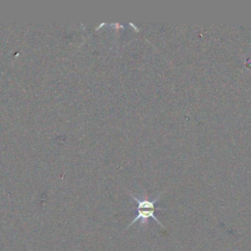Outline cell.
<instances>
[{"instance_id":"obj_1","label":"cell","mask_w":251,"mask_h":251,"mask_svg":"<svg viewBox=\"0 0 251 251\" xmlns=\"http://www.w3.org/2000/svg\"><path fill=\"white\" fill-rule=\"evenodd\" d=\"M129 195L132 197V199L135 201L136 203V207L133 209L136 211V215L133 218V220L127 225L126 228L127 229L129 226H131L133 224H135L136 222H139V227L142 226H146L148 224V220L149 219H153L159 226H161L163 228H165V226H163V224L158 220V218L155 216V211L158 210H162L160 208H156V203L158 202V200L160 199V197L162 196V193H160L156 198H154L153 200H149L146 197V193H143V197L142 198H138L136 197L131 191H128Z\"/></svg>"}]
</instances>
